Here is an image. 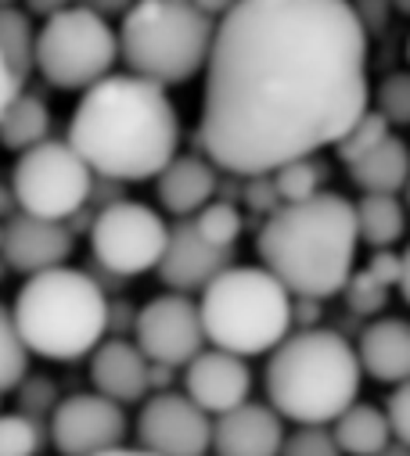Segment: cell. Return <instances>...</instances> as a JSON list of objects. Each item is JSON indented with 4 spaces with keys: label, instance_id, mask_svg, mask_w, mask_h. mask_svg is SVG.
Returning <instances> with one entry per match:
<instances>
[{
    "label": "cell",
    "instance_id": "cell-1",
    "mask_svg": "<svg viewBox=\"0 0 410 456\" xmlns=\"http://www.w3.org/2000/svg\"><path fill=\"white\" fill-rule=\"evenodd\" d=\"M367 51L349 0H234L201 69V155L256 176L332 148L371 104Z\"/></svg>",
    "mask_w": 410,
    "mask_h": 456
},
{
    "label": "cell",
    "instance_id": "cell-2",
    "mask_svg": "<svg viewBox=\"0 0 410 456\" xmlns=\"http://www.w3.org/2000/svg\"><path fill=\"white\" fill-rule=\"evenodd\" d=\"M79 94L69 144L90 173L137 183L152 180L176 155L180 116L166 86L134 72H109Z\"/></svg>",
    "mask_w": 410,
    "mask_h": 456
},
{
    "label": "cell",
    "instance_id": "cell-3",
    "mask_svg": "<svg viewBox=\"0 0 410 456\" xmlns=\"http://www.w3.org/2000/svg\"><path fill=\"white\" fill-rule=\"evenodd\" d=\"M353 201L335 191H317L302 201H281L259 226L256 256L291 298H332L357 263Z\"/></svg>",
    "mask_w": 410,
    "mask_h": 456
},
{
    "label": "cell",
    "instance_id": "cell-4",
    "mask_svg": "<svg viewBox=\"0 0 410 456\" xmlns=\"http://www.w3.org/2000/svg\"><path fill=\"white\" fill-rule=\"evenodd\" d=\"M353 341L328 327L288 330L266 360V406L291 424H332L360 395Z\"/></svg>",
    "mask_w": 410,
    "mask_h": 456
},
{
    "label": "cell",
    "instance_id": "cell-5",
    "mask_svg": "<svg viewBox=\"0 0 410 456\" xmlns=\"http://www.w3.org/2000/svg\"><path fill=\"white\" fill-rule=\"evenodd\" d=\"M12 320L29 356L76 363L109 334V291L86 270L62 263L26 277Z\"/></svg>",
    "mask_w": 410,
    "mask_h": 456
},
{
    "label": "cell",
    "instance_id": "cell-6",
    "mask_svg": "<svg viewBox=\"0 0 410 456\" xmlns=\"http://www.w3.org/2000/svg\"><path fill=\"white\" fill-rule=\"evenodd\" d=\"M201 334L213 349L242 360L270 353L291 330V295L263 266H227L198 298Z\"/></svg>",
    "mask_w": 410,
    "mask_h": 456
},
{
    "label": "cell",
    "instance_id": "cell-7",
    "mask_svg": "<svg viewBox=\"0 0 410 456\" xmlns=\"http://www.w3.org/2000/svg\"><path fill=\"white\" fill-rule=\"evenodd\" d=\"M213 19L191 0H134L116 33L127 72L159 86H180L201 76L213 44Z\"/></svg>",
    "mask_w": 410,
    "mask_h": 456
},
{
    "label": "cell",
    "instance_id": "cell-8",
    "mask_svg": "<svg viewBox=\"0 0 410 456\" xmlns=\"http://www.w3.org/2000/svg\"><path fill=\"white\" fill-rule=\"evenodd\" d=\"M119 61L116 29L105 15L69 4L44 19L33 44V69L54 90H86Z\"/></svg>",
    "mask_w": 410,
    "mask_h": 456
},
{
    "label": "cell",
    "instance_id": "cell-9",
    "mask_svg": "<svg viewBox=\"0 0 410 456\" xmlns=\"http://www.w3.org/2000/svg\"><path fill=\"white\" fill-rule=\"evenodd\" d=\"M90 166L72 151L69 141H40L19 151L12 169V198L19 212L40 219H69L86 205L90 194Z\"/></svg>",
    "mask_w": 410,
    "mask_h": 456
},
{
    "label": "cell",
    "instance_id": "cell-10",
    "mask_svg": "<svg viewBox=\"0 0 410 456\" xmlns=\"http://www.w3.org/2000/svg\"><path fill=\"white\" fill-rule=\"evenodd\" d=\"M86 234H90L94 266L127 281V277H141L155 270L166 248L169 226L152 205L116 198L94 212Z\"/></svg>",
    "mask_w": 410,
    "mask_h": 456
},
{
    "label": "cell",
    "instance_id": "cell-11",
    "mask_svg": "<svg viewBox=\"0 0 410 456\" xmlns=\"http://www.w3.org/2000/svg\"><path fill=\"white\" fill-rule=\"evenodd\" d=\"M134 346L144 353L148 363H162L173 370L205 349L198 302L184 291H166L144 302L134 316Z\"/></svg>",
    "mask_w": 410,
    "mask_h": 456
},
{
    "label": "cell",
    "instance_id": "cell-12",
    "mask_svg": "<svg viewBox=\"0 0 410 456\" xmlns=\"http://www.w3.org/2000/svg\"><path fill=\"white\" fill-rule=\"evenodd\" d=\"M47 435L58 456H97L105 449L123 445L127 413L119 403L97 392H76L54 403L47 417Z\"/></svg>",
    "mask_w": 410,
    "mask_h": 456
},
{
    "label": "cell",
    "instance_id": "cell-13",
    "mask_svg": "<svg viewBox=\"0 0 410 456\" xmlns=\"http://www.w3.org/2000/svg\"><path fill=\"white\" fill-rule=\"evenodd\" d=\"M213 417L180 392H155L137 413V445L155 456H205Z\"/></svg>",
    "mask_w": 410,
    "mask_h": 456
},
{
    "label": "cell",
    "instance_id": "cell-14",
    "mask_svg": "<svg viewBox=\"0 0 410 456\" xmlns=\"http://www.w3.org/2000/svg\"><path fill=\"white\" fill-rule=\"evenodd\" d=\"M72 248H76V238L62 219L12 212L0 223V263L22 277L62 266L72 256Z\"/></svg>",
    "mask_w": 410,
    "mask_h": 456
},
{
    "label": "cell",
    "instance_id": "cell-15",
    "mask_svg": "<svg viewBox=\"0 0 410 456\" xmlns=\"http://www.w3.org/2000/svg\"><path fill=\"white\" fill-rule=\"evenodd\" d=\"M234 263V248H217L209 245L198 231L191 216L187 219H176V226H169L166 234V248L155 263V273L159 281L169 288V291H201L209 284L220 270H227Z\"/></svg>",
    "mask_w": 410,
    "mask_h": 456
},
{
    "label": "cell",
    "instance_id": "cell-16",
    "mask_svg": "<svg viewBox=\"0 0 410 456\" xmlns=\"http://www.w3.org/2000/svg\"><path fill=\"white\" fill-rule=\"evenodd\" d=\"M184 395L201 406L209 417H220L234 410L238 403L249 399L252 392V370L242 356L224 353V349H201L184 363Z\"/></svg>",
    "mask_w": 410,
    "mask_h": 456
},
{
    "label": "cell",
    "instance_id": "cell-17",
    "mask_svg": "<svg viewBox=\"0 0 410 456\" xmlns=\"http://www.w3.org/2000/svg\"><path fill=\"white\" fill-rule=\"evenodd\" d=\"M284 435V420L274 406L245 399L213 420L209 449H217V456H277Z\"/></svg>",
    "mask_w": 410,
    "mask_h": 456
},
{
    "label": "cell",
    "instance_id": "cell-18",
    "mask_svg": "<svg viewBox=\"0 0 410 456\" xmlns=\"http://www.w3.org/2000/svg\"><path fill=\"white\" fill-rule=\"evenodd\" d=\"M90 381L94 392L119 406L141 403L148 388V360L127 338H101L90 349Z\"/></svg>",
    "mask_w": 410,
    "mask_h": 456
},
{
    "label": "cell",
    "instance_id": "cell-19",
    "mask_svg": "<svg viewBox=\"0 0 410 456\" xmlns=\"http://www.w3.org/2000/svg\"><path fill=\"white\" fill-rule=\"evenodd\" d=\"M220 191V176H217V166L201 155H173L159 173H155V194H159V205L176 216V219H187L194 216L209 198H217Z\"/></svg>",
    "mask_w": 410,
    "mask_h": 456
},
{
    "label": "cell",
    "instance_id": "cell-20",
    "mask_svg": "<svg viewBox=\"0 0 410 456\" xmlns=\"http://www.w3.org/2000/svg\"><path fill=\"white\" fill-rule=\"evenodd\" d=\"M357 363H360V374H367L381 385L406 381L410 378V327H406V320L403 316L371 320L360 334Z\"/></svg>",
    "mask_w": 410,
    "mask_h": 456
},
{
    "label": "cell",
    "instance_id": "cell-21",
    "mask_svg": "<svg viewBox=\"0 0 410 456\" xmlns=\"http://www.w3.org/2000/svg\"><path fill=\"white\" fill-rule=\"evenodd\" d=\"M346 169H349V180L360 187V194H399L410 173V155H406L403 137L389 134L381 144L353 159Z\"/></svg>",
    "mask_w": 410,
    "mask_h": 456
},
{
    "label": "cell",
    "instance_id": "cell-22",
    "mask_svg": "<svg viewBox=\"0 0 410 456\" xmlns=\"http://www.w3.org/2000/svg\"><path fill=\"white\" fill-rule=\"evenodd\" d=\"M332 438L342 456H374L392 442L385 413L371 403H349L332 420Z\"/></svg>",
    "mask_w": 410,
    "mask_h": 456
},
{
    "label": "cell",
    "instance_id": "cell-23",
    "mask_svg": "<svg viewBox=\"0 0 410 456\" xmlns=\"http://www.w3.org/2000/svg\"><path fill=\"white\" fill-rule=\"evenodd\" d=\"M47 137H51V108L44 97H37L22 86L0 108V144L8 151H26Z\"/></svg>",
    "mask_w": 410,
    "mask_h": 456
},
{
    "label": "cell",
    "instance_id": "cell-24",
    "mask_svg": "<svg viewBox=\"0 0 410 456\" xmlns=\"http://www.w3.org/2000/svg\"><path fill=\"white\" fill-rule=\"evenodd\" d=\"M353 219L360 245L371 248H396L406 231L399 194H360V201L353 205Z\"/></svg>",
    "mask_w": 410,
    "mask_h": 456
},
{
    "label": "cell",
    "instance_id": "cell-25",
    "mask_svg": "<svg viewBox=\"0 0 410 456\" xmlns=\"http://www.w3.org/2000/svg\"><path fill=\"white\" fill-rule=\"evenodd\" d=\"M33 44H37V26L26 12H19L15 4L0 8V54L8 58V65L15 69V76L26 83L33 76Z\"/></svg>",
    "mask_w": 410,
    "mask_h": 456
},
{
    "label": "cell",
    "instance_id": "cell-26",
    "mask_svg": "<svg viewBox=\"0 0 410 456\" xmlns=\"http://www.w3.org/2000/svg\"><path fill=\"white\" fill-rule=\"evenodd\" d=\"M324 166L317 162V155H302V159H288L277 169H270V183L277 191L281 201H302L314 198L317 191H324Z\"/></svg>",
    "mask_w": 410,
    "mask_h": 456
},
{
    "label": "cell",
    "instance_id": "cell-27",
    "mask_svg": "<svg viewBox=\"0 0 410 456\" xmlns=\"http://www.w3.org/2000/svg\"><path fill=\"white\" fill-rule=\"evenodd\" d=\"M191 223H194V231L217 248H234L242 238V226H245L238 205L224 201V198H209L191 216Z\"/></svg>",
    "mask_w": 410,
    "mask_h": 456
},
{
    "label": "cell",
    "instance_id": "cell-28",
    "mask_svg": "<svg viewBox=\"0 0 410 456\" xmlns=\"http://www.w3.org/2000/svg\"><path fill=\"white\" fill-rule=\"evenodd\" d=\"M389 134H392V126H389V123L378 116V111L367 104V108L360 111V116H357V119L339 134V141H335L332 148H335L339 162H342V166H349L353 159H360V155H367L374 144H381Z\"/></svg>",
    "mask_w": 410,
    "mask_h": 456
},
{
    "label": "cell",
    "instance_id": "cell-29",
    "mask_svg": "<svg viewBox=\"0 0 410 456\" xmlns=\"http://www.w3.org/2000/svg\"><path fill=\"white\" fill-rule=\"evenodd\" d=\"M29 374V353L22 346V338L15 330L12 313L0 305V395L15 392V385Z\"/></svg>",
    "mask_w": 410,
    "mask_h": 456
},
{
    "label": "cell",
    "instance_id": "cell-30",
    "mask_svg": "<svg viewBox=\"0 0 410 456\" xmlns=\"http://www.w3.org/2000/svg\"><path fill=\"white\" fill-rule=\"evenodd\" d=\"M44 449V424L26 413H0V456H37Z\"/></svg>",
    "mask_w": 410,
    "mask_h": 456
},
{
    "label": "cell",
    "instance_id": "cell-31",
    "mask_svg": "<svg viewBox=\"0 0 410 456\" xmlns=\"http://www.w3.org/2000/svg\"><path fill=\"white\" fill-rule=\"evenodd\" d=\"M374 111L389 126H406L410 123V76L403 69L389 72L378 90H374Z\"/></svg>",
    "mask_w": 410,
    "mask_h": 456
},
{
    "label": "cell",
    "instance_id": "cell-32",
    "mask_svg": "<svg viewBox=\"0 0 410 456\" xmlns=\"http://www.w3.org/2000/svg\"><path fill=\"white\" fill-rule=\"evenodd\" d=\"M277 456H342L324 424H299L295 435H284Z\"/></svg>",
    "mask_w": 410,
    "mask_h": 456
},
{
    "label": "cell",
    "instance_id": "cell-33",
    "mask_svg": "<svg viewBox=\"0 0 410 456\" xmlns=\"http://www.w3.org/2000/svg\"><path fill=\"white\" fill-rule=\"evenodd\" d=\"M342 291H346L349 309H353V313H360V316H374V313H381V309H385V302H389V288H385V284H378L367 270L349 273V281L342 284Z\"/></svg>",
    "mask_w": 410,
    "mask_h": 456
},
{
    "label": "cell",
    "instance_id": "cell-34",
    "mask_svg": "<svg viewBox=\"0 0 410 456\" xmlns=\"http://www.w3.org/2000/svg\"><path fill=\"white\" fill-rule=\"evenodd\" d=\"M15 392H19V413H26V417H33V420L51 417V410H54V403H58V388H54L51 378H29V374H26V378L15 385Z\"/></svg>",
    "mask_w": 410,
    "mask_h": 456
},
{
    "label": "cell",
    "instance_id": "cell-35",
    "mask_svg": "<svg viewBox=\"0 0 410 456\" xmlns=\"http://www.w3.org/2000/svg\"><path fill=\"white\" fill-rule=\"evenodd\" d=\"M381 413H385V424H389L392 442H410V385L406 381H396L392 385V395L385 399Z\"/></svg>",
    "mask_w": 410,
    "mask_h": 456
},
{
    "label": "cell",
    "instance_id": "cell-36",
    "mask_svg": "<svg viewBox=\"0 0 410 456\" xmlns=\"http://www.w3.org/2000/svg\"><path fill=\"white\" fill-rule=\"evenodd\" d=\"M245 205H249L252 212H266V216L281 205V198H277V191H274V183H270V173L249 176V183H245Z\"/></svg>",
    "mask_w": 410,
    "mask_h": 456
},
{
    "label": "cell",
    "instance_id": "cell-37",
    "mask_svg": "<svg viewBox=\"0 0 410 456\" xmlns=\"http://www.w3.org/2000/svg\"><path fill=\"white\" fill-rule=\"evenodd\" d=\"M349 4H353L357 19L364 22L367 33L381 29V26L389 22V12H392V0H349Z\"/></svg>",
    "mask_w": 410,
    "mask_h": 456
},
{
    "label": "cell",
    "instance_id": "cell-38",
    "mask_svg": "<svg viewBox=\"0 0 410 456\" xmlns=\"http://www.w3.org/2000/svg\"><path fill=\"white\" fill-rule=\"evenodd\" d=\"M22 86H26V83L15 76V69L8 65V58L0 54V108H4V104H8V101H12V97L22 90Z\"/></svg>",
    "mask_w": 410,
    "mask_h": 456
},
{
    "label": "cell",
    "instance_id": "cell-39",
    "mask_svg": "<svg viewBox=\"0 0 410 456\" xmlns=\"http://www.w3.org/2000/svg\"><path fill=\"white\" fill-rule=\"evenodd\" d=\"M72 4H79V8H90V12H97V15H123L134 0H72Z\"/></svg>",
    "mask_w": 410,
    "mask_h": 456
},
{
    "label": "cell",
    "instance_id": "cell-40",
    "mask_svg": "<svg viewBox=\"0 0 410 456\" xmlns=\"http://www.w3.org/2000/svg\"><path fill=\"white\" fill-rule=\"evenodd\" d=\"M72 0H26V15L29 19H51L54 12H62V8H69Z\"/></svg>",
    "mask_w": 410,
    "mask_h": 456
},
{
    "label": "cell",
    "instance_id": "cell-41",
    "mask_svg": "<svg viewBox=\"0 0 410 456\" xmlns=\"http://www.w3.org/2000/svg\"><path fill=\"white\" fill-rule=\"evenodd\" d=\"M191 4H194L201 15H209V19L217 22V19H220V15H224V12L234 4V0H191Z\"/></svg>",
    "mask_w": 410,
    "mask_h": 456
},
{
    "label": "cell",
    "instance_id": "cell-42",
    "mask_svg": "<svg viewBox=\"0 0 410 456\" xmlns=\"http://www.w3.org/2000/svg\"><path fill=\"white\" fill-rule=\"evenodd\" d=\"M97 456H155V452H148V449H141V445H116V449H105V452H97Z\"/></svg>",
    "mask_w": 410,
    "mask_h": 456
},
{
    "label": "cell",
    "instance_id": "cell-43",
    "mask_svg": "<svg viewBox=\"0 0 410 456\" xmlns=\"http://www.w3.org/2000/svg\"><path fill=\"white\" fill-rule=\"evenodd\" d=\"M12 208H15L12 187H4V183H0V219H8V216H12Z\"/></svg>",
    "mask_w": 410,
    "mask_h": 456
},
{
    "label": "cell",
    "instance_id": "cell-44",
    "mask_svg": "<svg viewBox=\"0 0 410 456\" xmlns=\"http://www.w3.org/2000/svg\"><path fill=\"white\" fill-rule=\"evenodd\" d=\"M374 456H410V449H406V442H389L381 452H374Z\"/></svg>",
    "mask_w": 410,
    "mask_h": 456
},
{
    "label": "cell",
    "instance_id": "cell-45",
    "mask_svg": "<svg viewBox=\"0 0 410 456\" xmlns=\"http://www.w3.org/2000/svg\"><path fill=\"white\" fill-rule=\"evenodd\" d=\"M8 4H19V0H0V8H8Z\"/></svg>",
    "mask_w": 410,
    "mask_h": 456
}]
</instances>
